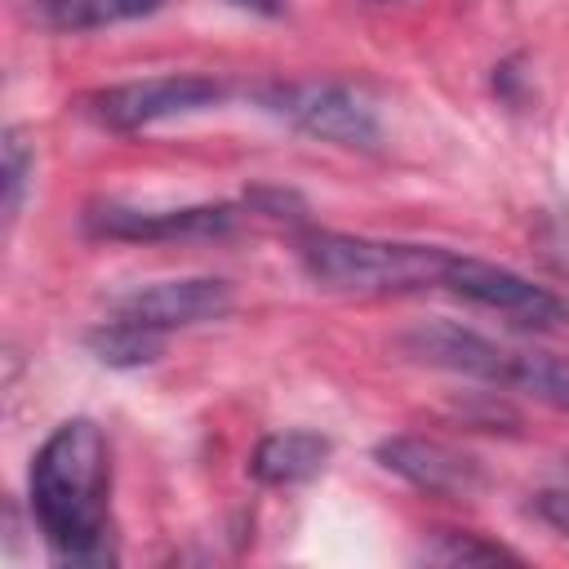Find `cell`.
<instances>
[{"label": "cell", "mask_w": 569, "mask_h": 569, "mask_svg": "<svg viewBox=\"0 0 569 569\" xmlns=\"http://www.w3.org/2000/svg\"><path fill=\"white\" fill-rule=\"evenodd\" d=\"M111 449L93 418L58 422L31 458V516L58 565H116Z\"/></svg>", "instance_id": "cell-1"}, {"label": "cell", "mask_w": 569, "mask_h": 569, "mask_svg": "<svg viewBox=\"0 0 569 569\" xmlns=\"http://www.w3.org/2000/svg\"><path fill=\"white\" fill-rule=\"evenodd\" d=\"M445 244L418 240H378V236H347V231H307L298 240V262L311 284L325 293H356V298H396L422 293L445 284L449 267Z\"/></svg>", "instance_id": "cell-2"}, {"label": "cell", "mask_w": 569, "mask_h": 569, "mask_svg": "<svg viewBox=\"0 0 569 569\" xmlns=\"http://www.w3.org/2000/svg\"><path fill=\"white\" fill-rule=\"evenodd\" d=\"M258 102L271 116L289 120L293 129H302L320 142H333V147L373 151L382 138L369 98L338 80H276V84L258 89Z\"/></svg>", "instance_id": "cell-3"}, {"label": "cell", "mask_w": 569, "mask_h": 569, "mask_svg": "<svg viewBox=\"0 0 569 569\" xmlns=\"http://www.w3.org/2000/svg\"><path fill=\"white\" fill-rule=\"evenodd\" d=\"M227 98V84L213 76H196V71H173V76H147V80H129V84H111L84 98L89 116L111 129V133H133L147 129L156 120L169 116H187V111H204L213 102Z\"/></svg>", "instance_id": "cell-4"}, {"label": "cell", "mask_w": 569, "mask_h": 569, "mask_svg": "<svg viewBox=\"0 0 569 569\" xmlns=\"http://www.w3.org/2000/svg\"><path fill=\"white\" fill-rule=\"evenodd\" d=\"M440 289H449L485 311H498L520 329H560L569 320V302L560 293H551L547 284H538L511 267H498V262H485L471 253H449Z\"/></svg>", "instance_id": "cell-5"}, {"label": "cell", "mask_w": 569, "mask_h": 569, "mask_svg": "<svg viewBox=\"0 0 569 569\" xmlns=\"http://www.w3.org/2000/svg\"><path fill=\"white\" fill-rule=\"evenodd\" d=\"M396 347L418 365H431V369H445V373H462L471 382L507 387V391H516L520 360H525V351L498 347L493 338H485V333H476V329H467L458 320H422V325L405 329L396 338Z\"/></svg>", "instance_id": "cell-6"}, {"label": "cell", "mask_w": 569, "mask_h": 569, "mask_svg": "<svg viewBox=\"0 0 569 569\" xmlns=\"http://www.w3.org/2000/svg\"><path fill=\"white\" fill-rule=\"evenodd\" d=\"M240 222L236 204H182V209H133L120 200H98L84 209V231L107 240H218Z\"/></svg>", "instance_id": "cell-7"}, {"label": "cell", "mask_w": 569, "mask_h": 569, "mask_svg": "<svg viewBox=\"0 0 569 569\" xmlns=\"http://www.w3.org/2000/svg\"><path fill=\"white\" fill-rule=\"evenodd\" d=\"M373 458H378L391 476L409 480L413 489H422V493H431V498H471V493L485 485L480 462H476L471 453H462V449L436 440V436H409V431H405V436H387V440L373 449Z\"/></svg>", "instance_id": "cell-8"}, {"label": "cell", "mask_w": 569, "mask_h": 569, "mask_svg": "<svg viewBox=\"0 0 569 569\" xmlns=\"http://www.w3.org/2000/svg\"><path fill=\"white\" fill-rule=\"evenodd\" d=\"M231 311V284L218 276H182V280H160L147 289H133L116 302V316L138 320L147 329H187L204 320H222Z\"/></svg>", "instance_id": "cell-9"}, {"label": "cell", "mask_w": 569, "mask_h": 569, "mask_svg": "<svg viewBox=\"0 0 569 569\" xmlns=\"http://www.w3.org/2000/svg\"><path fill=\"white\" fill-rule=\"evenodd\" d=\"M329 449L333 445L320 431H271V436L258 440V449L249 458V471H253L258 485H271V489L302 485L329 462Z\"/></svg>", "instance_id": "cell-10"}, {"label": "cell", "mask_w": 569, "mask_h": 569, "mask_svg": "<svg viewBox=\"0 0 569 569\" xmlns=\"http://www.w3.org/2000/svg\"><path fill=\"white\" fill-rule=\"evenodd\" d=\"M164 0H36L31 13L49 31H98L156 13Z\"/></svg>", "instance_id": "cell-11"}, {"label": "cell", "mask_w": 569, "mask_h": 569, "mask_svg": "<svg viewBox=\"0 0 569 569\" xmlns=\"http://www.w3.org/2000/svg\"><path fill=\"white\" fill-rule=\"evenodd\" d=\"M84 347H89L93 360H102L107 369H142V365L160 360L164 333H160V329H147V325H138V320L116 316V320L89 329V333H84Z\"/></svg>", "instance_id": "cell-12"}, {"label": "cell", "mask_w": 569, "mask_h": 569, "mask_svg": "<svg viewBox=\"0 0 569 569\" xmlns=\"http://www.w3.org/2000/svg\"><path fill=\"white\" fill-rule=\"evenodd\" d=\"M516 391L538 400V405H547V409H565L569 413V360L551 356V351H525Z\"/></svg>", "instance_id": "cell-13"}, {"label": "cell", "mask_w": 569, "mask_h": 569, "mask_svg": "<svg viewBox=\"0 0 569 569\" xmlns=\"http://www.w3.org/2000/svg\"><path fill=\"white\" fill-rule=\"evenodd\" d=\"M427 560H436V565H498V560L520 565V556H516L511 547L489 542V538H480V533H458V529L440 533V538L427 547Z\"/></svg>", "instance_id": "cell-14"}, {"label": "cell", "mask_w": 569, "mask_h": 569, "mask_svg": "<svg viewBox=\"0 0 569 569\" xmlns=\"http://www.w3.org/2000/svg\"><path fill=\"white\" fill-rule=\"evenodd\" d=\"M0 156H4V222H13L18 218V204H22V191H27V173L36 164V151L22 138V129H4Z\"/></svg>", "instance_id": "cell-15"}, {"label": "cell", "mask_w": 569, "mask_h": 569, "mask_svg": "<svg viewBox=\"0 0 569 569\" xmlns=\"http://www.w3.org/2000/svg\"><path fill=\"white\" fill-rule=\"evenodd\" d=\"M533 511H538L556 533L569 538V489H542V493L533 498Z\"/></svg>", "instance_id": "cell-16"}, {"label": "cell", "mask_w": 569, "mask_h": 569, "mask_svg": "<svg viewBox=\"0 0 569 569\" xmlns=\"http://www.w3.org/2000/svg\"><path fill=\"white\" fill-rule=\"evenodd\" d=\"M236 9H249V13H262V18H276L280 13V0H227Z\"/></svg>", "instance_id": "cell-17"}, {"label": "cell", "mask_w": 569, "mask_h": 569, "mask_svg": "<svg viewBox=\"0 0 569 569\" xmlns=\"http://www.w3.org/2000/svg\"><path fill=\"white\" fill-rule=\"evenodd\" d=\"M373 4H391V0H373Z\"/></svg>", "instance_id": "cell-18"}]
</instances>
